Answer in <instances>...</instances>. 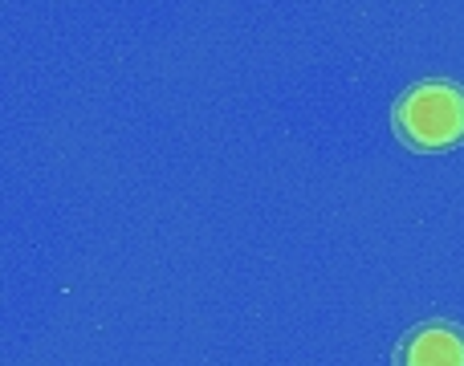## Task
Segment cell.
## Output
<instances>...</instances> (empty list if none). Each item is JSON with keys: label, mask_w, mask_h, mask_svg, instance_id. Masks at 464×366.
<instances>
[{"label": "cell", "mask_w": 464, "mask_h": 366, "mask_svg": "<svg viewBox=\"0 0 464 366\" xmlns=\"http://www.w3.org/2000/svg\"><path fill=\"white\" fill-rule=\"evenodd\" d=\"M395 135L416 151H452L464 143V90L449 78L416 82L395 102Z\"/></svg>", "instance_id": "obj_1"}, {"label": "cell", "mask_w": 464, "mask_h": 366, "mask_svg": "<svg viewBox=\"0 0 464 366\" xmlns=\"http://www.w3.org/2000/svg\"><path fill=\"white\" fill-rule=\"evenodd\" d=\"M400 366H464V330L428 322L400 346Z\"/></svg>", "instance_id": "obj_2"}]
</instances>
